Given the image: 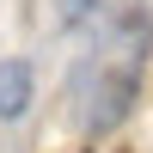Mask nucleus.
Masks as SVG:
<instances>
[{"label": "nucleus", "mask_w": 153, "mask_h": 153, "mask_svg": "<svg viewBox=\"0 0 153 153\" xmlns=\"http://www.w3.org/2000/svg\"><path fill=\"white\" fill-rule=\"evenodd\" d=\"M37 104V68L31 55H0V123H25Z\"/></svg>", "instance_id": "f03ea898"}, {"label": "nucleus", "mask_w": 153, "mask_h": 153, "mask_svg": "<svg viewBox=\"0 0 153 153\" xmlns=\"http://www.w3.org/2000/svg\"><path fill=\"white\" fill-rule=\"evenodd\" d=\"M147 68H153V6L147 0H104L68 55V80H61L68 123L86 141L123 129L141 104Z\"/></svg>", "instance_id": "f257e3e1"}]
</instances>
